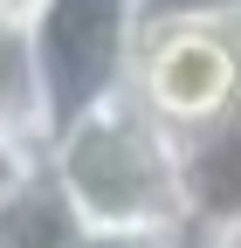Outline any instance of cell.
<instances>
[{
	"instance_id": "1",
	"label": "cell",
	"mask_w": 241,
	"mask_h": 248,
	"mask_svg": "<svg viewBox=\"0 0 241 248\" xmlns=\"http://www.w3.org/2000/svg\"><path fill=\"white\" fill-rule=\"evenodd\" d=\"M42 159L69 193L83 228H193L186 207V138L131 83L69 110Z\"/></svg>"
},
{
	"instance_id": "2",
	"label": "cell",
	"mask_w": 241,
	"mask_h": 248,
	"mask_svg": "<svg viewBox=\"0 0 241 248\" xmlns=\"http://www.w3.org/2000/svg\"><path fill=\"white\" fill-rule=\"evenodd\" d=\"M124 83L179 138L241 117V21H145Z\"/></svg>"
},
{
	"instance_id": "3",
	"label": "cell",
	"mask_w": 241,
	"mask_h": 248,
	"mask_svg": "<svg viewBox=\"0 0 241 248\" xmlns=\"http://www.w3.org/2000/svg\"><path fill=\"white\" fill-rule=\"evenodd\" d=\"M138 35H145L138 0H42L35 7V55L55 124L131 76Z\"/></svg>"
},
{
	"instance_id": "4",
	"label": "cell",
	"mask_w": 241,
	"mask_h": 248,
	"mask_svg": "<svg viewBox=\"0 0 241 248\" xmlns=\"http://www.w3.org/2000/svg\"><path fill=\"white\" fill-rule=\"evenodd\" d=\"M48 131H55V110H48L42 55H35V21L0 7V138L48 145Z\"/></svg>"
},
{
	"instance_id": "5",
	"label": "cell",
	"mask_w": 241,
	"mask_h": 248,
	"mask_svg": "<svg viewBox=\"0 0 241 248\" xmlns=\"http://www.w3.org/2000/svg\"><path fill=\"white\" fill-rule=\"evenodd\" d=\"M83 234L90 228L76 221V207L55 186L48 159L0 193V248H83Z\"/></svg>"
},
{
	"instance_id": "6",
	"label": "cell",
	"mask_w": 241,
	"mask_h": 248,
	"mask_svg": "<svg viewBox=\"0 0 241 248\" xmlns=\"http://www.w3.org/2000/svg\"><path fill=\"white\" fill-rule=\"evenodd\" d=\"M186 207H193V228L241 214V117L186 138Z\"/></svg>"
},
{
	"instance_id": "7",
	"label": "cell",
	"mask_w": 241,
	"mask_h": 248,
	"mask_svg": "<svg viewBox=\"0 0 241 248\" xmlns=\"http://www.w3.org/2000/svg\"><path fill=\"white\" fill-rule=\"evenodd\" d=\"M83 248H193V228H90Z\"/></svg>"
},
{
	"instance_id": "8",
	"label": "cell",
	"mask_w": 241,
	"mask_h": 248,
	"mask_svg": "<svg viewBox=\"0 0 241 248\" xmlns=\"http://www.w3.org/2000/svg\"><path fill=\"white\" fill-rule=\"evenodd\" d=\"M145 21H241V0H138Z\"/></svg>"
},
{
	"instance_id": "9",
	"label": "cell",
	"mask_w": 241,
	"mask_h": 248,
	"mask_svg": "<svg viewBox=\"0 0 241 248\" xmlns=\"http://www.w3.org/2000/svg\"><path fill=\"white\" fill-rule=\"evenodd\" d=\"M42 166V145H28V138H0V193L21 179V172H35Z\"/></svg>"
},
{
	"instance_id": "10",
	"label": "cell",
	"mask_w": 241,
	"mask_h": 248,
	"mask_svg": "<svg viewBox=\"0 0 241 248\" xmlns=\"http://www.w3.org/2000/svg\"><path fill=\"white\" fill-rule=\"evenodd\" d=\"M193 248H241V214H234V221H200L193 228Z\"/></svg>"
},
{
	"instance_id": "11",
	"label": "cell",
	"mask_w": 241,
	"mask_h": 248,
	"mask_svg": "<svg viewBox=\"0 0 241 248\" xmlns=\"http://www.w3.org/2000/svg\"><path fill=\"white\" fill-rule=\"evenodd\" d=\"M0 7H7V14H28V21H35V7H42V0H0Z\"/></svg>"
}]
</instances>
